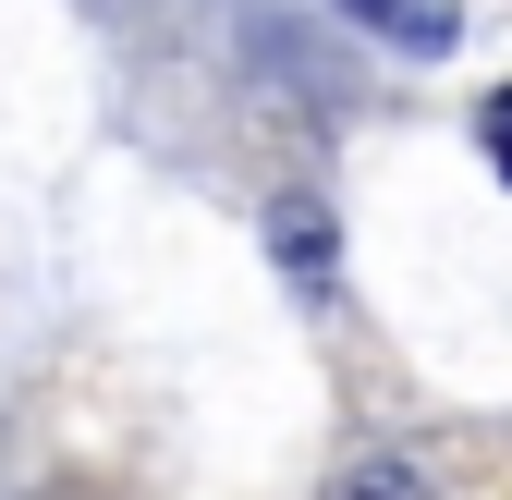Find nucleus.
Instances as JSON below:
<instances>
[{
    "mask_svg": "<svg viewBox=\"0 0 512 500\" xmlns=\"http://www.w3.org/2000/svg\"><path fill=\"white\" fill-rule=\"evenodd\" d=\"M476 135H488V159H500V183H512V86H500V98L476 110Z\"/></svg>",
    "mask_w": 512,
    "mask_h": 500,
    "instance_id": "20e7f679",
    "label": "nucleus"
},
{
    "mask_svg": "<svg viewBox=\"0 0 512 500\" xmlns=\"http://www.w3.org/2000/svg\"><path fill=\"white\" fill-rule=\"evenodd\" d=\"M330 13H354L366 37H391V49H415V61L464 37V13H452V0H330Z\"/></svg>",
    "mask_w": 512,
    "mask_h": 500,
    "instance_id": "f257e3e1",
    "label": "nucleus"
},
{
    "mask_svg": "<svg viewBox=\"0 0 512 500\" xmlns=\"http://www.w3.org/2000/svg\"><path fill=\"white\" fill-rule=\"evenodd\" d=\"M330 500H415V464L366 452V464H342V476H330Z\"/></svg>",
    "mask_w": 512,
    "mask_h": 500,
    "instance_id": "7ed1b4c3",
    "label": "nucleus"
},
{
    "mask_svg": "<svg viewBox=\"0 0 512 500\" xmlns=\"http://www.w3.org/2000/svg\"><path fill=\"white\" fill-rule=\"evenodd\" d=\"M269 232H281V257H293V281H330V220H317L305 196H293V208H281Z\"/></svg>",
    "mask_w": 512,
    "mask_h": 500,
    "instance_id": "f03ea898",
    "label": "nucleus"
}]
</instances>
